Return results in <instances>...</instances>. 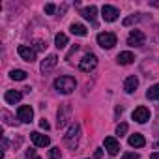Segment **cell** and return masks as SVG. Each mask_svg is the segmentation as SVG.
<instances>
[{"label": "cell", "instance_id": "29", "mask_svg": "<svg viewBox=\"0 0 159 159\" xmlns=\"http://www.w3.org/2000/svg\"><path fill=\"white\" fill-rule=\"evenodd\" d=\"M124 159H139V153H135V152H127V153H124Z\"/></svg>", "mask_w": 159, "mask_h": 159}, {"label": "cell", "instance_id": "35", "mask_svg": "<svg viewBox=\"0 0 159 159\" xmlns=\"http://www.w3.org/2000/svg\"><path fill=\"white\" fill-rule=\"evenodd\" d=\"M34 159H39V157H38V155H36V157H34Z\"/></svg>", "mask_w": 159, "mask_h": 159}, {"label": "cell", "instance_id": "8", "mask_svg": "<svg viewBox=\"0 0 159 159\" xmlns=\"http://www.w3.org/2000/svg\"><path fill=\"white\" fill-rule=\"evenodd\" d=\"M131 118H133L135 122H139V124H146V122L150 120V109H146V107H137V109L133 111Z\"/></svg>", "mask_w": 159, "mask_h": 159}, {"label": "cell", "instance_id": "17", "mask_svg": "<svg viewBox=\"0 0 159 159\" xmlns=\"http://www.w3.org/2000/svg\"><path fill=\"white\" fill-rule=\"evenodd\" d=\"M81 15L92 23H96V15H98V8L96 6H88V8H83L81 10Z\"/></svg>", "mask_w": 159, "mask_h": 159}, {"label": "cell", "instance_id": "1", "mask_svg": "<svg viewBox=\"0 0 159 159\" xmlns=\"http://www.w3.org/2000/svg\"><path fill=\"white\" fill-rule=\"evenodd\" d=\"M79 140H81V124H79V122H73V124L69 125L67 133L64 135V142H66L67 148L75 150V148L79 146Z\"/></svg>", "mask_w": 159, "mask_h": 159}, {"label": "cell", "instance_id": "19", "mask_svg": "<svg viewBox=\"0 0 159 159\" xmlns=\"http://www.w3.org/2000/svg\"><path fill=\"white\" fill-rule=\"evenodd\" d=\"M69 30H71V34H75V36H81V38L88 34L86 26H84V25H79V23H73V25L69 26Z\"/></svg>", "mask_w": 159, "mask_h": 159}, {"label": "cell", "instance_id": "10", "mask_svg": "<svg viewBox=\"0 0 159 159\" xmlns=\"http://www.w3.org/2000/svg\"><path fill=\"white\" fill-rule=\"evenodd\" d=\"M17 52H19V56H21L23 60H26V62H34V60H36V51H34L32 47H28V45H19Z\"/></svg>", "mask_w": 159, "mask_h": 159}, {"label": "cell", "instance_id": "9", "mask_svg": "<svg viewBox=\"0 0 159 159\" xmlns=\"http://www.w3.org/2000/svg\"><path fill=\"white\" fill-rule=\"evenodd\" d=\"M118 15H120V11H118V8H114V6H103V8H101V17H103L107 23L116 21Z\"/></svg>", "mask_w": 159, "mask_h": 159}, {"label": "cell", "instance_id": "13", "mask_svg": "<svg viewBox=\"0 0 159 159\" xmlns=\"http://www.w3.org/2000/svg\"><path fill=\"white\" fill-rule=\"evenodd\" d=\"M116 62H118L120 66H129V64L135 62V54H133L131 51H124V52H120V54L116 56Z\"/></svg>", "mask_w": 159, "mask_h": 159}, {"label": "cell", "instance_id": "25", "mask_svg": "<svg viewBox=\"0 0 159 159\" xmlns=\"http://www.w3.org/2000/svg\"><path fill=\"white\" fill-rule=\"evenodd\" d=\"M47 45H45V41H41V39H36L34 41V51H43Z\"/></svg>", "mask_w": 159, "mask_h": 159}, {"label": "cell", "instance_id": "31", "mask_svg": "<svg viewBox=\"0 0 159 159\" xmlns=\"http://www.w3.org/2000/svg\"><path fill=\"white\" fill-rule=\"evenodd\" d=\"M26 157H28V159H34V157H36V152H34V150H28V152H26Z\"/></svg>", "mask_w": 159, "mask_h": 159}, {"label": "cell", "instance_id": "6", "mask_svg": "<svg viewBox=\"0 0 159 159\" xmlns=\"http://www.w3.org/2000/svg\"><path fill=\"white\" fill-rule=\"evenodd\" d=\"M144 41H146V36L140 30H131L127 36V45H131V47H142Z\"/></svg>", "mask_w": 159, "mask_h": 159}, {"label": "cell", "instance_id": "24", "mask_svg": "<svg viewBox=\"0 0 159 159\" xmlns=\"http://www.w3.org/2000/svg\"><path fill=\"white\" fill-rule=\"evenodd\" d=\"M127 133V124L125 122H122V124H118V127H116V135H125Z\"/></svg>", "mask_w": 159, "mask_h": 159}, {"label": "cell", "instance_id": "11", "mask_svg": "<svg viewBox=\"0 0 159 159\" xmlns=\"http://www.w3.org/2000/svg\"><path fill=\"white\" fill-rule=\"evenodd\" d=\"M30 139H32V142H34L36 146H39V148H45V146H49V144H51V139H49L47 135L39 133V131L30 133Z\"/></svg>", "mask_w": 159, "mask_h": 159}, {"label": "cell", "instance_id": "3", "mask_svg": "<svg viewBox=\"0 0 159 159\" xmlns=\"http://www.w3.org/2000/svg\"><path fill=\"white\" fill-rule=\"evenodd\" d=\"M96 66H98V56H96L94 52H86V54L83 56L81 64H79L81 71H84V73H90L92 69H96Z\"/></svg>", "mask_w": 159, "mask_h": 159}, {"label": "cell", "instance_id": "2", "mask_svg": "<svg viewBox=\"0 0 159 159\" xmlns=\"http://www.w3.org/2000/svg\"><path fill=\"white\" fill-rule=\"evenodd\" d=\"M75 86H77L75 79L69 77V75H62V77H58L54 81V90L60 92V94H71L75 90Z\"/></svg>", "mask_w": 159, "mask_h": 159}, {"label": "cell", "instance_id": "32", "mask_svg": "<svg viewBox=\"0 0 159 159\" xmlns=\"http://www.w3.org/2000/svg\"><path fill=\"white\" fill-rule=\"evenodd\" d=\"M101 155H103V150H101V148H98V150H96V157H101Z\"/></svg>", "mask_w": 159, "mask_h": 159}, {"label": "cell", "instance_id": "21", "mask_svg": "<svg viewBox=\"0 0 159 159\" xmlns=\"http://www.w3.org/2000/svg\"><path fill=\"white\" fill-rule=\"evenodd\" d=\"M54 45H56L58 49H64V47L67 45V36L62 34V32H58V34L54 36Z\"/></svg>", "mask_w": 159, "mask_h": 159}, {"label": "cell", "instance_id": "26", "mask_svg": "<svg viewBox=\"0 0 159 159\" xmlns=\"http://www.w3.org/2000/svg\"><path fill=\"white\" fill-rule=\"evenodd\" d=\"M137 21H139V17H137V15H131V17L124 19V26H129V25H133V23H137Z\"/></svg>", "mask_w": 159, "mask_h": 159}, {"label": "cell", "instance_id": "23", "mask_svg": "<svg viewBox=\"0 0 159 159\" xmlns=\"http://www.w3.org/2000/svg\"><path fill=\"white\" fill-rule=\"evenodd\" d=\"M47 157H49V159H62V152H60V148H51L49 153H47Z\"/></svg>", "mask_w": 159, "mask_h": 159}, {"label": "cell", "instance_id": "28", "mask_svg": "<svg viewBox=\"0 0 159 159\" xmlns=\"http://www.w3.org/2000/svg\"><path fill=\"white\" fill-rule=\"evenodd\" d=\"M77 51H79V45H73V47H71V51H69V52L66 54V60H71V56H73V54H75Z\"/></svg>", "mask_w": 159, "mask_h": 159}, {"label": "cell", "instance_id": "33", "mask_svg": "<svg viewBox=\"0 0 159 159\" xmlns=\"http://www.w3.org/2000/svg\"><path fill=\"white\" fill-rule=\"evenodd\" d=\"M150 159H159V152H157V153H152V155H150Z\"/></svg>", "mask_w": 159, "mask_h": 159}, {"label": "cell", "instance_id": "20", "mask_svg": "<svg viewBox=\"0 0 159 159\" xmlns=\"http://www.w3.org/2000/svg\"><path fill=\"white\" fill-rule=\"evenodd\" d=\"M146 98H148V99H152V101H157V99H159V83L148 88V92H146Z\"/></svg>", "mask_w": 159, "mask_h": 159}, {"label": "cell", "instance_id": "30", "mask_svg": "<svg viewBox=\"0 0 159 159\" xmlns=\"http://www.w3.org/2000/svg\"><path fill=\"white\" fill-rule=\"evenodd\" d=\"M39 127H41V129H45V131H47V129H49V122H47V120H45V118H43V120H41V122H39Z\"/></svg>", "mask_w": 159, "mask_h": 159}, {"label": "cell", "instance_id": "34", "mask_svg": "<svg viewBox=\"0 0 159 159\" xmlns=\"http://www.w3.org/2000/svg\"><path fill=\"white\" fill-rule=\"evenodd\" d=\"M155 146H157V148H159V140H157V142H155Z\"/></svg>", "mask_w": 159, "mask_h": 159}, {"label": "cell", "instance_id": "5", "mask_svg": "<svg viewBox=\"0 0 159 159\" xmlns=\"http://www.w3.org/2000/svg\"><path fill=\"white\" fill-rule=\"evenodd\" d=\"M98 43L103 49H112L116 45V34H112V32H101V34H98Z\"/></svg>", "mask_w": 159, "mask_h": 159}, {"label": "cell", "instance_id": "27", "mask_svg": "<svg viewBox=\"0 0 159 159\" xmlns=\"http://www.w3.org/2000/svg\"><path fill=\"white\" fill-rule=\"evenodd\" d=\"M54 11H56V6H54V4H47V6H45V13H47V15H52Z\"/></svg>", "mask_w": 159, "mask_h": 159}, {"label": "cell", "instance_id": "18", "mask_svg": "<svg viewBox=\"0 0 159 159\" xmlns=\"http://www.w3.org/2000/svg\"><path fill=\"white\" fill-rule=\"evenodd\" d=\"M144 144H146V140H144V137H142L140 133H135V135L129 137V146H133V148H142Z\"/></svg>", "mask_w": 159, "mask_h": 159}, {"label": "cell", "instance_id": "16", "mask_svg": "<svg viewBox=\"0 0 159 159\" xmlns=\"http://www.w3.org/2000/svg\"><path fill=\"white\" fill-rule=\"evenodd\" d=\"M137 86H139V79H137L135 75H131V77H127V79H125V83H124V90H125L127 94H133V92L137 90Z\"/></svg>", "mask_w": 159, "mask_h": 159}, {"label": "cell", "instance_id": "22", "mask_svg": "<svg viewBox=\"0 0 159 159\" xmlns=\"http://www.w3.org/2000/svg\"><path fill=\"white\" fill-rule=\"evenodd\" d=\"M10 77L13 79V81H25V79H26V71H23V69H11Z\"/></svg>", "mask_w": 159, "mask_h": 159}, {"label": "cell", "instance_id": "4", "mask_svg": "<svg viewBox=\"0 0 159 159\" xmlns=\"http://www.w3.org/2000/svg\"><path fill=\"white\" fill-rule=\"evenodd\" d=\"M69 120H71V107H69V103H64V105H60V109H58L56 125H58V127H66V125L69 124Z\"/></svg>", "mask_w": 159, "mask_h": 159}, {"label": "cell", "instance_id": "14", "mask_svg": "<svg viewBox=\"0 0 159 159\" xmlns=\"http://www.w3.org/2000/svg\"><path fill=\"white\" fill-rule=\"evenodd\" d=\"M56 64H58V56H56V54H49V56L41 62V71H43V73H49Z\"/></svg>", "mask_w": 159, "mask_h": 159}, {"label": "cell", "instance_id": "15", "mask_svg": "<svg viewBox=\"0 0 159 159\" xmlns=\"http://www.w3.org/2000/svg\"><path fill=\"white\" fill-rule=\"evenodd\" d=\"M21 98H23V92H19V90H8V92L4 94V99H6V103H10V105L19 103Z\"/></svg>", "mask_w": 159, "mask_h": 159}, {"label": "cell", "instance_id": "7", "mask_svg": "<svg viewBox=\"0 0 159 159\" xmlns=\"http://www.w3.org/2000/svg\"><path fill=\"white\" fill-rule=\"evenodd\" d=\"M17 118H19L23 124H30L32 118H34V111H32V107H30V105H21V107L17 109Z\"/></svg>", "mask_w": 159, "mask_h": 159}, {"label": "cell", "instance_id": "12", "mask_svg": "<svg viewBox=\"0 0 159 159\" xmlns=\"http://www.w3.org/2000/svg\"><path fill=\"white\" fill-rule=\"evenodd\" d=\"M105 150L109 152V155H116L120 152V142L114 137H107L105 139Z\"/></svg>", "mask_w": 159, "mask_h": 159}]
</instances>
